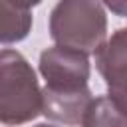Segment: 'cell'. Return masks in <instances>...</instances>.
<instances>
[{"instance_id":"cell-2","label":"cell","mask_w":127,"mask_h":127,"mask_svg":"<svg viewBox=\"0 0 127 127\" xmlns=\"http://www.w3.org/2000/svg\"><path fill=\"white\" fill-rule=\"evenodd\" d=\"M42 87L18 50H0V123L20 125L42 115Z\"/></svg>"},{"instance_id":"cell-6","label":"cell","mask_w":127,"mask_h":127,"mask_svg":"<svg viewBox=\"0 0 127 127\" xmlns=\"http://www.w3.org/2000/svg\"><path fill=\"white\" fill-rule=\"evenodd\" d=\"M83 125H127V115L113 103L109 95H99L93 97V101L89 103L83 117Z\"/></svg>"},{"instance_id":"cell-3","label":"cell","mask_w":127,"mask_h":127,"mask_svg":"<svg viewBox=\"0 0 127 127\" xmlns=\"http://www.w3.org/2000/svg\"><path fill=\"white\" fill-rule=\"evenodd\" d=\"M50 36L60 46L93 54L107 38V16L99 0H60L50 14Z\"/></svg>"},{"instance_id":"cell-5","label":"cell","mask_w":127,"mask_h":127,"mask_svg":"<svg viewBox=\"0 0 127 127\" xmlns=\"http://www.w3.org/2000/svg\"><path fill=\"white\" fill-rule=\"evenodd\" d=\"M42 0H0V44L22 42L32 30V8Z\"/></svg>"},{"instance_id":"cell-1","label":"cell","mask_w":127,"mask_h":127,"mask_svg":"<svg viewBox=\"0 0 127 127\" xmlns=\"http://www.w3.org/2000/svg\"><path fill=\"white\" fill-rule=\"evenodd\" d=\"M38 65L46 79L42 115L54 123L83 125L85 111L93 101L87 85L91 73L87 52L56 44L40 54Z\"/></svg>"},{"instance_id":"cell-7","label":"cell","mask_w":127,"mask_h":127,"mask_svg":"<svg viewBox=\"0 0 127 127\" xmlns=\"http://www.w3.org/2000/svg\"><path fill=\"white\" fill-rule=\"evenodd\" d=\"M107 10H111L115 16L127 18V0H99Z\"/></svg>"},{"instance_id":"cell-4","label":"cell","mask_w":127,"mask_h":127,"mask_svg":"<svg viewBox=\"0 0 127 127\" xmlns=\"http://www.w3.org/2000/svg\"><path fill=\"white\" fill-rule=\"evenodd\" d=\"M93 56L95 67L107 85V95L127 115V28L115 30Z\"/></svg>"}]
</instances>
